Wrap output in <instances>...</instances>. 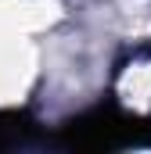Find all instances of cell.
<instances>
[{
  "label": "cell",
  "mask_w": 151,
  "mask_h": 154,
  "mask_svg": "<svg viewBox=\"0 0 151 154\" xmlns=\"http://www.w3.org/2000/svg\"><path fill=\"white\" fill-rule=\"evenodd\" d=\"M140 125L144 122L130 118L115 104H101L83 111L79 118H69L58 133V143L69 151H119L140 140Z\"/></svg>",
  "instance_id": "cell-1"
},
{
  "label": "cell",
  "mask_w": 151,
  "mask_h": 154,
  "mask_svg": "<svg viewBox=\"0 0 151 154\" xmlns=\"http://www.w3.org/2000/svg\"><path fill=\"white\" fill-rule=\"evenodd\" d=\"M33 136V118L25 111H0V151H11Z\"/></svg>",
  "instance_id": "cell-2"
}]
</instances>
